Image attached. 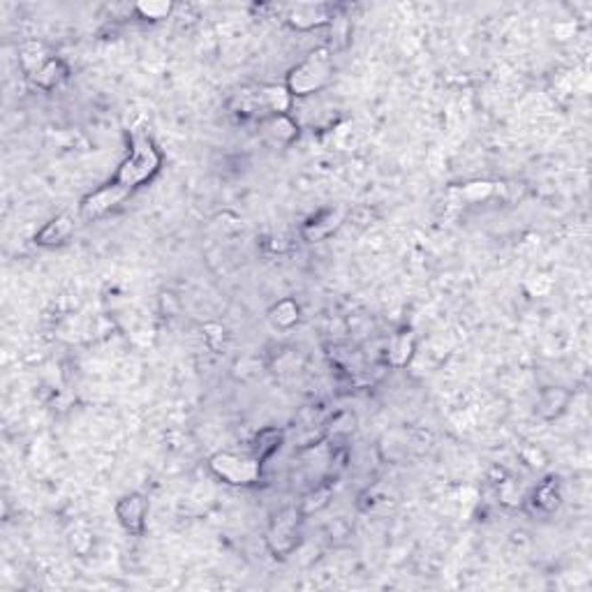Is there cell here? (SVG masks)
I'll return each mask as SVG.
<instances>
[{"mask_svg": "<svg viewBox=\"0 0 592 592\" xmlns=\"http://www.w3.org/2000/svg\"><path fill=\"white\" fill-rule=\"evenodd\" d=\"M75 227L77 218L72 213H58V215H53L49 223H45V227L35 234V243L42 247L63 246L69 236L75 234Z\"/></svg>", "mask_w": 592, "mask_h": 592, "instance_id": "obj_10", "label": "cell"}, {"mask_svg": "<svg viewBox=\"0 0 592 592\" xmlns=\"http://www.w3.org/2000/svg\"><path fill=\"white\" fill-rule=\"evenodd\" d=\"M174 12L172 3H139L134 5V14L139 19H146V21H160V19H167Z\"/></svg>", "mask_w": 592, "mask_h": 592, "instance_id": "obj_17", "label": "cell"}, {"mask_svg": "<svg viewBox=\"0 0 592 592\" xmlns=\"http://www.w3.org/2000/svg\"><path fill=\"white\" fill-rule=\"evenodd\" d=\"M331 79H334V61L327 49H317L289 72L285 88L292 98H308L324 91Z\"/></svg>", "mask_w": 592, "mask_h": 592, "instance_id": "obj_4", "label": "cell"}, {"mask_svg": "<svg viewBox=\"0 0 592 592\" xmlns=\"http://www.w3.org/2000/svg\"><path fill=\"white\" fill-rule=\"evenodd\" d=\"M208 467L218 479L230 486H255L262 479L264 466L253 454H234V451H218L208 458Z\"/></svg>", "mask_w": 592, "mask_h": 592, "instance_id": "obj_5", "label": "cell"}, {"mask_svg": "<svg viewBox=\"0 0 592 592\" xmlns=\"http://www.w3.org/2000/svg\"><path fill=\"white\" fill-rule=\"evenodd\" d=\"M292 100L285 86H253L236 93L231 109L234 114L266 121L271 116L288 114L292 109Z\"/></svg>", "mask_w": 592, "mask_h": 592, "instance_id": "obj_3", "label": "cell"}, {"mask_svg": "<svg viewBox=\"0 0 592 592\" xmlns=\"http://www.w3.org/2000/svg\"><path fill=\"white\" fill-rule=\"evenodd\" d=\"M570 393L564 392V389H556V386H551V389H544L539 396V401H537V412L544 417V419H556V417H560V414L567 410V405H570Z\"/></svg>", "mask_w": 592, "mask_h": 592, "instance_id": "obj_12", "label": "cell"}, {"mask_svg": "<svg viewBox=\"0 0 592 592\" xmlns=\"http://www.w3.org/2000/svg\"><path fill=\"white\" fill-rule=\"evenodd\" d=\"M282 440H285V433L280 428H262L253 440V456L262 466H266L282 447Z\"/></svg>", "mask_w": 592, "mask_h": 592, "instance_id": "obj_11", "label": "cell"}, {"mask_svg": "<svg viewBox=\"0 0 592 592\" xmlns=\"http://www.w3.org/2000/svg\"><path fill=\"white\" fill-rule=\"evenodd\" d=\"M532 502H535L539 509H544L547 514L556 512L560 505V489L558 483L553 482V479H547L544 483H539L535 491V495H532Z\"/></svg>", "mask_w": 592, "mask_h": 592, "instance_id": "obj_16", "label": "cell"}, {"mask_svg": "<svg viewBox=\"0 0 592 592\" xmlns=\"http://www.w3.org/2000/svg\"><path fill=\"white\" fill-rule=\"evenodd\" d=\"M262 123H264L266 134H269L273 142H278V144H292L294 139L299 137V126H296L288 114L271 116V118H266V121Z\"/></svg>", "mask_w": 592, "mask_h": 592, "instance_id": "obj_13", "label": "cell"}, {"mask_svg": "<svg viewBox=\"0 0 592 592\" xmlns=\"http://www.w3.org/2000/svg\"><path fill=\"white\" fill-rule=\"evenodd\" d=\"M354 424H357L354 414L340 412V414H336L334 419H331V424H328V431L334 433V435H350V433L354 431Z\"/></svg>", "mask_w": 592, "mask_h": 592, "instance_id": "obj_18", "label": "cell"}, {"mask_svg": "<svg viewBox=\"0 0 592 592\" xmlns=\"http://www.w3.org/2000/svg\"><path fill=\"white\" fill-rule=\"evenodd\" d=\"M19 65L26 79L42 91H53L68 79V65L53 56L42 42H23L19 49Z\"/></svg>", "mask_w": 592, "mask_h": 592, "instance_id": "obj_2", "label": "cell"}, {"mask_svg": "<svg viewBox=\"0 0 592 592\" xmlns=\"http://www.w3.org/2000/svg\"><path fill=\"white\" fill-rule=\"evenodd\" d=\"M345 215H347V211L343 207L320 208V211L312 213L311 218L305 220L304 227H301V236H304L305 241H311V243L327 241L328 236H334L336 231L343 227V223H345Z\"/></svg>", "mask_w": 592, "mask_h": 592, "instance_id": "obj_8", "label": "cell"}, {"mask_svg": "<svg viewBox=\"0 0 592 592\" xmlns=\"http://www.w3.org/2000/svg\"><path fill=\"white\" fill-rule=\"evenodd\" d=\"M162 167V153L158 150L156 142L146 133H134L130 139V153L126 160L121 162V167L116 172L114 179L109 181L114 188L123 192L126 197L133 195L139 191L142 185L153 181Z\"/></svg>", "mask_w": 592, "mask_h": 592, "instance_id": "obj_1", "label": "cell"}, {"mask_svg": "<svg viewBox=\"0 0 592 592\" xmlns=\"http://www.w3.org/2000/svg\"><path fill=\"white\" fill-rule=\"evenodd\" d=\"M269 317L278 328H292L299 322V305L294 299H282L271 308Z\"/></svg>", "mask_w": 592, "mask_h": 592, "instance_id": "obj_15", "label": "cell"}, {"mask_svg": "<svg viewBox=\"0 0 592 592\" xmlns=\"http://www.w3.org/2000/svg\"><path fill=\"white\" fill-rule=\"evenodd\" d=\"M338 14V7L331 3H296V5L288 7L285 21L292 26L294 30L308 33V30H317L331 23Z\"/></svg>", "mask_w": 592, "mask_h": 592, "instance_id": "obj_7", "label": "cell"}, {"mask_svg": "<svg viewBox=\"0 0 592 592\" xmlns=\"http://www.w3.org/2000/svg\"><path fill=\"white\" fill-rule=\"evenodd\" d=\"M301 539V512L296 507H285L276 516L271 518L266 530V547L273 553V558H289Z\"/></svg>", "mask_w": 592, "mask_h": 592, "instance_id": "obj_6", "label": "cell"}, {"mask_svg": "<svg viewBox=\"0 0 592 592\" xmlns=\"http://www.w3.org/2000/svg\"><path fill=\"white\" fill-rule=\"evenodd\" d=\"M116 518L127 535L142 537L146 530V518H149V500L142 493H127L116 502Z\"/></svg>", "mask_w": 592, "mask_h": 592, "instance_id": "obj_9", "label": "cell"}, {"mask_svg": "<svg viewBox=\"0 0 592 592\" xmlns=\"http://www.w3.org/2000/svg\"><path fill=\"white\" fill-rule=\"evenodd\" d=\"M414 354V334L412 331H401L392 338L389 343V352H386V359L392 363L393 369H402L408 366L410 359Z\"/></svg>", "mask_w": 592, "mask_h": 592, "instance_id": "obj_14", "label": "cell"}, {"mask_svg": "<svg viewBox=\"0 0 592 592\" xmlns=\"http://www.w3.org/2000/svg\"><path fill=\"white\" fill-rule=\"evenodd\" d=\"M493 192V185L491 183H470L466 188V197L470 201H479V199H486V197Z\"/></svg>", "mask_w": 592, "mask_h": 592, "instance_id": "obj_19", "label": "cell"}]
</instances>
